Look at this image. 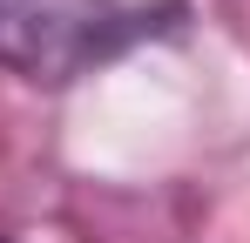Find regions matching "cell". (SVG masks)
Returning <instances> with one entry per match:
<instances>
[{"instance_id": "obj_1", "label": "cell", "mask_w": 250, "mask_h": 243, "mask_svg": "<svg viewBox=\"0 0 250 243\" xmlns=\"http://www.w3.org/2000/svg\"><path fill=\"white\" fill-rule=\"evenodd\" d=\"M149 27L156 20L122 0H0V68L41 88H68Z\"/></svg>"}]
</instances>
